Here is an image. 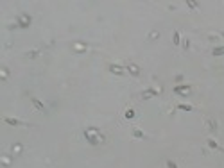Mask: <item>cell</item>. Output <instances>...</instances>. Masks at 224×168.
<instances>
[{"label":"cell","mask_w":224,"mask_h":168,"mask_svg":"<svg viewBox=\"0 0 224 168\" xmlns=\"http://www.w3.org/2000/svg\"><path fill=\"white\" fill-rule=\"evenodd\" d=\"M208 129H210L212 132H215V131H217V122H215V120H208Z\"/></svg>","instance_id":"cell-10"},{"label":"cell","mask_w":224,"mask_h":168,"mask_svg":"<svg viewBox=\"0 0 224 168\" xmlns=\"http://www.w3.org/2000/svg\"><path fill=\"white\" fill-rule=\"evenodd\" d=\"M208 145L212 147V149H219V150H221V147H219V145H217L215 141H213V140H208Z\"/></svg>","instance_id":"cell-13"},{"label":"cell","mask_w":224,"mask_h":168,"mask_svg":"<svg viewBox=\"0 0 224 168\" xmlns=\"http://www.w3.org/2000/svg\"><path fill=\"white\" fill-rule=\"evenodd\" d=\"M190 91H192V86H190V84H183V86H176V88H174V93H176V95H188Z\"/></svg>","instance_id":"cell-2"},{"label":"cell","mask_w":224,"mask_h":168,"mask_svg":"<svg viewBox=\"0 0 224 168\" xmlns=\"http://www.w3.org/2000/svg\"><path fill=\"white\" fill-rule=\"evenodd\" d=\"M174 45H179V32L174 30Z\"/></svg>","instance_id":"cell-14"},{"label":"cell","mask_w":224,"mask_h":168,"mask_svg":"<svg viewBox=\"0 0 224 168\" xmlns=\"http://www.w3.org/2000/svg\"><path fill=\"white\" fill-rule=\"evenodd\" d=\"M84 136H86V140L92 143V145H97L104 140V136L101 134L99 129H95V127H88L86 131H84Z\"/></svg>","instance_id":"cell-1"},{"label":"cell","mask_w":224,"mask_h":168,"mask_svg":"<svg viewBox=\"0 0 224 168\" xmlns=\"http://www.w3.org/2000/svg\"><path fill=\"white\" fill-rule=\"evenodd\" d=\"M167 166H169V168H178V165H176L172 159H169V161H167Z\"/></svg>","instance_id":"cell-15"},{"label":"cell","mask_w":224,"mask_h":168,"mask_svg":"<svg viewBox=\"0 0 224 168\" xmlns=\"http://www.w3.org/2000/svg\"><path fill=\"white\" fill-rule=\"evenodd\" d=\"M110 72H111V73H117V75H122V73H124V68L119 66V65H110Z\"/></svg>","instance_id":"cell-6"},{"label":"cell","mask_w":224,"mask_h":168,"mask_svg":"<svg viewBox=\"0 0 224 168\" xmlns=\"http://www.w3.org/2000/svg\"><path fill=\"white\" fill-rule=\"evenodd\" d=\"M126 116H127V118H133V116H135V111H133V109H127Z\"/></svg>","instance_id":"cell-16"},{"label":"cell","mask_w":224,"mask_h":168,"mask_svg":"<svg viewBox=\"0 0 224 168\" xmlns=\"http://www.w3.org/2000/svg\"><path fill=\"white\" fill-rule=\"evenodd\" d=\"M4 122L9 123V125H15V127H18V125H27V123H24L22 120H18V118H9V116H6Z\"/></svg>","instance_id":"cell-4"},{"label":"cell","mask_w":224,"mask_h":168,"mask_svg":"<svg viewBox=\"0 0 224 168\" xmlns=\"http://www.w3.org/2000/svg\"><path fill=\"white\" fill-rule=\"evenodd\" d=\"M127 70H129L133 75H138V73H140V70H138V66H136V65H129V66H127Z\"/></svg>","instance_id":"cell-11"},{"label":"cell","mask_w":224,"mask_h":168,"mask_svg":"<svg viewBox=\"0 0 224 168\" xmlns=\"http://www.w3.org/2000/svg\"><path fill=\"white\" fill-rule=\"evenodd\" d=\"M31 102H33V106L38 109V111H41V113H45L47 111V107H45V104L43 102H41V100H38L36 97H33V98H31Z\"/></svg>","instance_id":"cell-3"},{"label":"cell","mask_w":224,"mask_h":168,"mask_svg":"<svg viewBox=\"0 0 224 168\" xmlns=\"http://www.w3.org/2000/svg\"><path fill=\"white\" fill-rule=\"evenodd\" d=\"M158 93H160V90H156V88H149V90L144 91V98H151L153 95H158Z\"/></svg>","instance_id":"cell-5"},{"label":"cell","mask_w":224,"mask_h":168,"mask_svg":"<svg viewBox=\"0 0 224 168\" xmlns=\"http://www.w3.org/2000/svg\"><path fill=\"white\" fill-rule=\"evenodd\" d=\"M31 23V18L29 16H22V18H20V27H27Z\"/></svg>","instance_id":"cell-9"},{"label":"cell","mask_w":224,"mask_h":168,"mask_svg":"<svg viewBox=\"0 0 224 168\" xmlns=\"http://www.w3.org/2000/svg\"><path fill=\"white\" fill-rule=\"evenodd\" d=\"M176 107H178V109H181V111H194V107L188 106V104H178Z\"/></svg>","instance_id":"cell-8"},{"label":"cell","mask_w":224,"mask_h":168,"mask_svg":"<svg viewBox=\"0 0 224 168\" xmlns=\"http://www.w3.org/2000/svg\"><path fill=\"white\" fill-rule=\"evenodd\" d=\"M213 54H215V56H222V54H224V47H217V48H213Z\"/></svg>","instance_id":"cell-12"},{"label":"cell","mask_w":224,"mask_h":168,"mask_svg":"<svg viewBox=\"0 0 224 168\" xmlns=\"http://www.w3.org/2000/svg\"><path fill=\"white\" fill-rule=\"evenodd\" d=\"M133 136H135V138H140V140H147V134L145 132H142L140 129H133Z\"/></svg>","instance_id":"cell-7"}]
</instances>
